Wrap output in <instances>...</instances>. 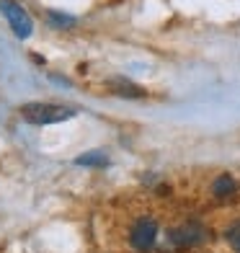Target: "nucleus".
<instances>
[{"label":"nucleus","instance_id":"obj_1","mask_svg":"<svg viewBox=\"0 0 240 253\" xmlns=\"http://www.w3.org/2000/svg\"><path fill=\"white\" fill-rule=\"evenodd\" d=\"M21 117L29 124L37 126H47V124H60L65 119H73L75 111L67 106H57V103H41V101H31L21 106Z\"/></svg>","mask_w":240,"mask_h":253},{"label":"nucleus","instance_id":"obj_2","mask_svg":"<svg viewBox=\"0 0 240 253\" xmlns=\"http://www.w3.org/2000/svg\"><path fill=\"white\" fill-rule=\"evenodd\" d=\"M155 238H158V222L153 217H140L134 225H132V233H129V246L134 251H150L155 246Z\"/></svg>","mask_w":240,"mask_h":253},{"label":"nucleus","instance_id":"obj_3","mask_svg":"<svg viewBox=\"0 0 240 253\" xmlns=\"http://www.w3.org/2000/svg\"><path fill=\"white\" fill-rule=\"evenodd\" d=\"M204 238H207V233H204V227L199 222H181L173 230H168V240L178 248H194Z\"/></svg>","mask_w":240,"mask_h":253},{"label":"nucleus","instance_id":"obj_4","mask_svg":"<svg viewBox=\"0 0 240 253\" xmlns=\"http://www.w3.org/2000/svg\"><path fill=\"white\" fill-rule=\"evenodd\" d=\"M0 10L5 13L8 24H10V29H13V34L18 39H26L31 34V18H29V13L21 5L10 3V0H0Z\"/></svg>","mask_w":240,"mask_h":253},{"label":"nucleus","instance_id":"obj_5","mask_svg":"<svg viewBox=\"0 0 240 253\" xmlns=\"http://www.w3.org/2000/svg\"><path fill=\"white\" fill-rule=\"evenodd\" d=\"M111 90L117 96H124V98H142L145 96V90L140 85L129 83V80H121V78H114L111 80Z\"/></svg>","mask_w":240,"mask_h":253},{"label":"nucleus","instance_id":"obj_6","mask_svg":"<svg viewBox=\"0 0 240 253\" xmlns=\"http://www.w3.org/2000/svg\"><path fill=\"white\" fill-rule=\"evenodd\" d=\"M235 191H238V183H235L233 176H227V173L217 176L214 183H212V194H214V197H220V199L230 197V194H235Z\"/></svg>","mask_w":240,"mask_h":253},{"label":"nucleus","instance_id":"obj_7","mask_svg":"<svg viewBox=\"0 0 240 253\" xmlns=\"http://www.w3.org/2000/svg\"><path fill=\"white\" fill-rule=\"evenodd\" d=\"M75 163H78V166H88V168H90V166H106V155L98 153V150H96V153H83V155L75 158Z\"/></svg>","mask_w":240,"mask_h":253},{"label":"nucleus","instance_id":"obj_8","mask_svg":"<svg viewBox=\"0 0 240 253\" xmlns=\"http://www.w3.org/2000/svg\"><path fill=\"white\" fill-rule=\"evenodd\" d=\"M225 240H227V246H230L233 251H238V253H240V220H238V222H233L230 227H227Z\"/></svg>","mask_w":240,"mask_h":253},{"label":"nucleus","instance_id":"obj_9","mask_svg":"<svg viewBox=\"0 0 240 253\" xmlns=\"http://www.w3.org/2000/svg\"><path fill=\"white\" fill-rule=\"evenodd\" d=\"M49 24H54V26H73L75 21L70 16H62V13H49Z\"/></svg>","mask_w":240,"mask_h":253}]
</instances>
